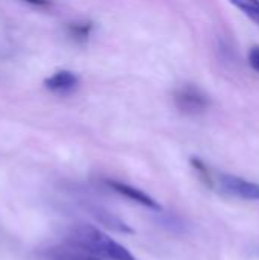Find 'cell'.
<instances>
[{
  "label": "cell",
  "instance_id": "obj_1",
  "mask_svg": "<svg viewBox=\"0 0 259 260\" xmlns=\"http://www.w3.org/2000/svg\"><path fill=\"white\" fill-rule=\"evenodd\" d=\"M67 245L84 250L96 257L105 260H136L134 256L119 242L111 239L102 230L89 224H73L67 229Z\"/></svg>",
  "mask_w": 259,
  "mask_h": 260
},
{
  "label": "cell",
  "instance_id": "obj_2",
  "mask_svg": "<svg viewBox=\"0 0 259 260\" xmlns=\"http://www.w3.org/2000/svg\"><path fill=\"white\" fill-rule=\"evenodd\" d=\"M191 165L198 174L200 180L214 192H218L224 197L238 198L244 201H256L259 203V184L249 181L243 177L223 174L211 169L203 160L194 157L191 158Z\"/></svg>",
  "mask_w": 259,
  "mask_h": 260
},
{
  "label": "cell",
  "instance_id": "obj_3",
  "mask_svg": "<svg viewBox=\"0 0 259 260\" xmlns=\"http://www.w3.org/2000/svg\"><path fill=\"white\" fill-rule=\"evenodd\" d=\"M177 108L185 114H200L209 107V98L194 85H183L174 94Z\"/></svg>",
  "mask_w": 259,
  "mask_h": 260
},
{
  "label": "cell",
  "instance_id": "obj_4",
  "mask_svg": "<svg viewBox=\"0 0 259 260\" xmlns=\"http://www.w3.org/2000/svg\"><path fill=\"white\" fill-rule=\"evenodd\" d=\"M82 209L93 219H96L99 224H102L107 229H111L118 233H133V229L127 222H124L119 216H116L113 212H110L104 206H99L90 201H82Z\"/></svg>",
  "mask_w": 259,
  "mask_h": 260
},
{
  "label": "cell",
  "instance_id": "obj_5",
  "mask_svg": "<svg viewBox=\"0 0 259 260\" xmlns=\"http://www.w3.org/2000/svg\"><path fill=\"white\" fill-rule=\"evenodd\" d=\"M105 183L116 193H119V195H122V197H125V198H128V200H131V201L143 206V207H148V209L156 210V212H162V206L153 197H150L148 193H145L143 190H140V189H137L134 186H130L127 183L116 181V180H107Z\"/></svg>",
  "mask_w": 259,
  "mask_h": 260
},
{
  "label": "cell",
  "instance_id": "obj_6",
  "mask_svg": "<svg viewBox=\"0 0 259 260\" xmlns=\"http://www.w3.org/2000/svg\"><path fill=\"white\" fill-rule=\"evenodd\" d=\"M78 84H79V78L73 72H69V70H60L44 79L46 88L60 94L73 91L78 87Z\"/></svg>",
  "mask_w": 259,
  "mask_h": 260
},
{
  "label": "cell",
  "instance_id": "obj_7",
  "mask_svg": "<svg viewBox=\"0 0 259 260\" xmlns=\"http://www.w3.org/2000/svg\"><path fill=\"white\" fill-rule=\"evenodd\" d=\"M44 256L47 260H105L67 244L64 247H53L46 250Z\"/></svg>",
  "mask_w": 259,
  "mask_h": 260
},
{
  "label": "cell",
  "instance_id": "obj_8",
  "mask_svg": "<svg viewBox=\"0 0 259 260\" xmlns=\"http://www.w3.org/2000/svg\"><path fill=\"white\" fill-rule=\"evenodd\" d=\"M235 8H238L244 15L259 24V0H231Z\"/></svg>",
  "mask_w": 259,
  "mask_h": 260
},
{
  "label": "cell",
  "instance_id": "obj_9",
  "mask_svg": "<svg viewBox=\"0 0 259 260\" xmlns=\"http://www.w3.org/2000/svg\"><path fill=\"white\" fill-rule=\"evenodd\" d=\"M249 66L259 73V46H252L247 52Z\"/></svg>",
  "mask_w": 259,
  "mask_h": 260
},
{
  "label": "cell",
  "instance_id": "obj_10",
  "mask_svg": "<svg viewBox=\"0 0 259 260\" xmlns=\"http://www.w3.org/2000/svg\"><path fill=\"white\" fill-rule=\"evenodd\" d=\"M90 27H92L90 24H75V26L72 27V30H73V35H75L76 38L85 40V38L89 37Z\"/></svg>",
  "mask_w": 259,
  "mask_h": 260
},
{
  "label": "cell",
  "instance_id": "obj_11",
  "mask_svg": "<svg viewBox=\"0 0 259 260\" xmlns=\"http://www.w3.org/2000/svg\"><path fill=\"white\" fill-rule=\"evenodd\" d=\"M26 3H31V5H37V6H41V5H47L49 2L47 0H23Z\"/></svg>",
  "mask_w": 259,
  "mask_h": 260
}]
</instances>
